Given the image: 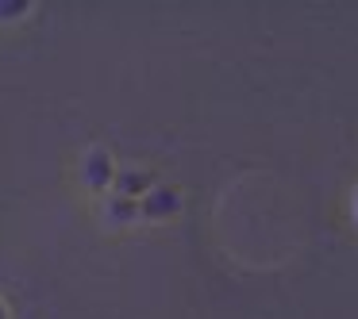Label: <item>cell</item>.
Segmentation results:
<instances>
[{"label": "cell", "instance_id": "obj_7", "mask_svg": "<svg viewBox=\"0 0 358 319\" xmlns=\"http://www.w3.org/2000/svg\"><path fill=\"white\" fill-rule=\"evenodd\" d=\"M0 319H12V308H8V300L0 296Z\"/></svg>", "mask_w": 358, "mask_h": 319}, {"label": "cell", "instance_id": "obj_3", "mask_svg": "<svg viewBox=\"0 0 358 319\" xmlns=\"http://www.w3.org/2000/svg\"><path fill=\"white\" fill-rule=\"evenodd\" d=\"M155 185V173L150 170H139V165H124V170L116 173V185H112V193L116 196H127V200H139L147 188Z\"/></svg>", "mask_w": 358, "mask_h": 319}, {"label": "cell", "instance_id": "obj_6", "mask_svg": "<svg viewBox=\"0 0 358 319\" xmlns=\"http://www.w3.org/2000/svg\"><path fill=\"white\" fill-rule=\"evenodd\" d=\"M350 216H355V227H358V188H355V196H350Z\"/></svg>", "mask_w": 358, "mask_h": 319}, {"label": "cell", "instance_id": "obj_2", "mask_svg": "<svg viewBox=\"0 0 358 319\" xmlns=\"http://www.w3.org/2000/svg\"><path fill=\"white\" fill-rule=\"evenodd\" d=\"M116 173H120V165H116V158H112L108 147H89L78 162V181L89 193H112Z\"/></svg>", "mask_w": 358, "mask_h": 319}, {"label": "cell", "instance_id": "obj_1", "mask_svg": "<svg viewBox=\"0 0 358 319\" xmlns=\"http://www.w3.org/2000/svg\"><path fill=\"white\" fill-rule=\"evenodd\" d=\"M185 208V193L178 185H166V181H155L147 193L139 196V219L143 223H170V219L181 216Z\"/></svg>", "mask_w": 358, "mask_h": 319}, {"label": "cell", "instance_id": "obj_5", "mask_svg": "<svg viewBox=\"0 0 358 319\" xmlns=\"http://www.w3.org/2000/svg\"><path fill=\"white\" fill-rule=\"evenodd\" d=\"M31 0H0V24H16V20L31 16Z\"/></svg>", "mask_w": 358, "mask_h": 319}, {"label": "cell", "instance_id": "obj_4", "mask_svg": "<svg viewBox=\"0 0 358 319\" xmlns=\"http://www.w3.org/2000/svg\"><path fill=\"white\" fill-rule=\"evenodd\" d=\"M104 219H108L112 227H131V223H143V219H139V200H127V196L108 193V196H104Z\"/></svg>", "mask_w": 358, "mask_h": 319}]
</instances>
